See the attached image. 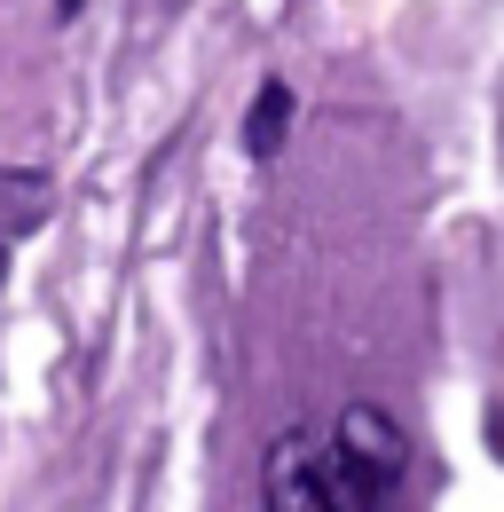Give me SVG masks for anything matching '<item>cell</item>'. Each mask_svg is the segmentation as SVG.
<instances>
[{
    "mask_svg": "<svg viewBox=\"0 0 504 512\" xmlns=\"http://www.w3.org/2000/svg\"><path fill=\"white\" fill-rule=\"evenodd\" d=\"M386 481L363 473L331 434H284L260 465V512H386Z\"/></svg>",
    "mask_w": 504,
    "mask_h": 512,
    "instance_id": "6da1fadb",
    "label": "cell"
},
{
    "mask_svg": "<svg viewBox=\"0 0 504 512\" xmlns=\"http://www.w3.org/2000/svg\"><path fill=\"white\" fill-rule=\"evenodd\" d=\"M331 442L347 449L363 473H378L386 489H402V473H410V442H402V426H394L378 402H355V410L339 418V434H331Z\"/></svg>",
    "mask_w": 504,
    "mask_h": 512,
    "instance_id": "7a4b0ae2",
    "label": "cell"
},
{
    "mask_svg": "<svg viewBox=\"0 0 504 512\" xmlns=\"http://www.w3.org/2000/svg\"><path fill=\"white\" fill-rule=\"evenodd\" d=\"M48 213H56V182H48L40 166H0V237H8V245L32 237Z\"/></svg>",
    "mask_w": 504,
    "mask_h": 512,
    "instance_id": "3957f363",
    "label": "cell"
},
{
    "mask_svg": "<svg viewBox=\"0 0 504 512\" xmlns=\"http://www.w3.org/2000/svg\"><path fill=\"white\" fill-rule=\"evenodd\" d=\"M292 111H300V95H292L284 79H268V87L252 95V111H245V150H252V158H276V150H284Z\"/></svg>",
    "mask_w": 504,
    "mask_h": 512,
    "instance_id": "277c9868",
    "label": "cell"
},
{
    "mask_svg": "<svg viewBox=\"0 0 504 512\" xmlns=\"http://www.w3.org/2000/svg\"><path fill=\"white\" fill-rule=\"evenodd\" d=\"M489 449H497V457H504V402H497V410H489Z\"/></svg>",
    "mask_w": 504,
    "mask_h": 512,
    "instance_id": "5b68a950",
    "label": "cell"
},
{
    "mask_svg": "<svg viewBox=\"0 0 504 512\" xmlns=\"http://www.w3.org/2000/svg\"><path fill=\"white\" fill-rule=\"evenodd\" d=\"M0 284H8V237H0Z\"/></svg>",
    "mask_w": 504,
    "mask_h": 512,
    "instance_id": "8992f818",
    "label": "cell"
},
{
    "mask_svg": "<svg viewBox=\"0 0 504 512\" xmlns=\"http://www.w3.org/2000/svg\"><path fill=\"white\" fill-rule=\"evenodd\" d=\"M56 8H63V16H71V8H79V0H56Z\"/></svg>",
    "mask_w": 504,
    "mask_h": 512,
    "instance_id": "52a82bcc",
    "label": "cell"
}]
</instances>
